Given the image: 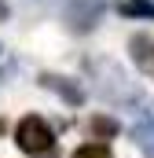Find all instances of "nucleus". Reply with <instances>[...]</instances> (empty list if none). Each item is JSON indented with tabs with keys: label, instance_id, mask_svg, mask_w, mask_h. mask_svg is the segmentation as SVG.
Instances as JSON below:
<instances>
[{
	"label": "nucleus",
	"instance_id": "f03ea898",
	"mask_svg": "<svg viewBox=\"0 0 154 158\" xmlns=\"http://www.w3.org/2000/svg\"><path fill=\"white\" fill-rule=\"evenodd\" d=\"M15 140H18V147H22L26 155H33V158H48L55 151V132H51L48 121L37 118V114H26V118L18 121Z\"/></svg>",
	"mask_w": 154,
	"mask_h": 158
},
{
	"label": "nucleus",
	"instance_id": "0eeeda50",
	"mask_svg": "<svg viewBox=\"0 0 154 158\" xmlns=\"http://www.w3.org/2000/svg\"><path fill=\"white\" fill-rule=\"evenodd\" d=\"M121 15H128V19H154V4L151 0H125Z\"/></svg>",
	"mask_w": 154,
	"mask_h": 158
},
{
	"label": "nucleus",
	"instance_id": "7ed1b4c3",
	"mask_svg": "<svg viewBox=\"0 0 154 158\" xmlns=\"http://www.w3.org/2000/svg\"><path fill=\"white\" fill-rule=\"evenodd\" d=\"M40 85H44V88H51V92H59V96H63L66 103H74V107L84 99V88H81V85H74V81H66V77H59V74H44V77H40Z\"/></svg>",
	"mask_w": 154,
	"mask_h": 158
},
{
	"label": "nucleus",
	"instance_id": "39448f33",
	"mask_svg": "<svg viewBox=\"0 0 154 158\" xmlns=\"http://www.w3.org/2000/svg\"><path fill=\"white\" fill-rule=\"evenodd\" d=\"M132 136H136V143H140V151L147 158H154V114H143L140 125L132 129Z\"/></svg>",
	"mask_w": 154,
	"mask_h": 158
},
{
	"label": "nucleus",
	"instance_id": "20e7f679",
	"mask_svg": "<svg viewBox=\"0 0 154 158\" xmlns=\"http://www.w3.org/2000/svg\"><path fill=\"white\" fill-rule=\"evenodd\" d=\"M128 48H132L136 66H140L143 74H154V40L147 37V33H136V37L128 40Z\"/></svg>",
	"mask_w": 154,
	"mask_h": 158
},
{
	"label": "nucleus",
	"instance_id": "423d86ee",
	"mask_svg": "<svg viewBox=\"0 0 154 158\" xmlns=\"http://www.w3.org/2000/svg\"><path fill=\"white\" fill-rule=\"evenodd\" d=\"M88 129H92V136H95V140H110V136H117V121L107 118V114H95Z\"/></svg>",
	"mask_w": 154,
	"mask_h": 158
},
{
	"label": "nucleus",
	"instance_id": "6e6552de",
	"mask_svg": "<svg viewBox=\"0 0 154 158\" xmlns=\"http://www.w3.org/2000/svg\"><path fill=\"white\" fill-rule=\"evenodd\" d=\"M74 158H114V155H110L107 143H84V147L74 151Z\"/></svg>",
	"mask_w": 154,
	"mask_h": 158
},
{
	"label": "nucleus",
	"instance_id": "f257e3e1",
	"mask_svg": "<svg viewBox=\"0 0 154 158\" xmlns=\"http://www.w3.org/2000/svg\"><path fill=\"white\" fill-rule=\"evenodd\" d=\"M92 74H95V92L110 103H136L140 99V85L128 77L117 63L110 59H95L92 63Z\"/></svg>",
	"mask_w": 154,
	"mask_h": 158
}]
</instances>
